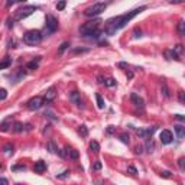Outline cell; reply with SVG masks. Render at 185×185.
I'll list each match as a JSON object with an SVG mask.
<instances>
[{
	"label": "cell",
	"instance_id": "f6af8a7d",
	"mask_svg": "<svg viewBox=\"0 0 185 185\" xmlns=\"http://www.w3.org/2000/svg\"><path fill=\"white\" fill-rule=\"evenodd\" d=\"M113 132H114V127H113V126H109V129H107V133H109V135H111Z\"/></svg>",
	"mask_w": 185,
	"mask_h": 185
},
{
	"label": "cell",
	"instance_id": "ac0fdd59",
	"mask_svg": "<svg viewBox=\"0 0 185 185\" xmlns=\"http://www.w3.org/2000/svg\"><path fill=\"white\" fill-rule=\"evenodd\" d=\"M12 65V59L9 58V56H6L3 61H0V69H6V68H9Z\"/></svg>",
	"mask_w": 185,
	"mask_h": 185
},
{
	"label": "cell",
	"instance_id": "ba28073f",
	"mask_svg": "<svg viewBox=\"0 0 185 185\" xmlns=\"http://www.w3.org/2000/svg\"><path fill=\"white\" fill-rule=\"evenodd\" d=\"M159 139H161L162 145H169V143L172 142V139H174V135H172V132H171V130L165 129V130H162V132H161Z\"/></svg>",
	"mask_w": 185,
	"mask_h": 185
},
{
	"label": "cell",
	"instance_id": "5bb4252c",
	"mask_svg": "<svg viewBox=\"0 0 185 185\" xmlns=\"http://www.w3.org/2000/svg\"><path fill=\"white\" fill-rule=\"evenodd\" d=\"M174 130H175V133H177L178 139H184V136H185V127L182 126V124H175V126H174Z\"/></svg>",
	"mask_w": 185,
	"mask_h": 185
},
{
	"label": "cell",
	"instance_id": "ee69618b",
	"mask_svg": "<svg viewBox=\"0 0 185 185\" xmlns=\"http://www.w3.org/2000/svg\"><path fill=\"white\" fill-rule=\"evenodd\" d=\"M0 185H9V181L6 178H0Z\"/></svg>",
	"mask_w": 185,
	"mask_h": 185
},
{
	"label": "cell",
	"instance_id": "d6a6232c",
	"mask_svg": "<svg viewBox=\"0 0 185 185\" xmlns=\"http://www.w3.org/2000/svg\"><path fill=\"white\" fill-rule=\"evenodd\" d=\"M101 169V162L100 161H96L94 165H93V171H100Z\"/></svg>",
	"mask_w": 185,
	"mask_h": 185
},
{
	"label": "cell",
	"instance_id": "6da1fadb",
	"mask_svg": "<svg viewBox=\"0 0 185 185\" xmlns=\"http://www.w3.org/2000/svg\"><path fill=\"white\" fill-rule=\"evenodd\" d=\"M143 10H146V6H140V7L133 9V10H130V12L122 14V16H116V17L109 19L107 23H106V32H107L109 35H114L119 29L124 28V26L127 25V22H130L135 16H138V14H139L140 12H143Z\"/></svg>",
	"mask_w": 185,
	"mask_h": 185
},
{
	"label": "cell",
	"instance_id": "7402d4cb",
	"mask_svg": "<svg viewBox=\"0 0 185 185\" xmlns=\"http://www.w3.org/2000/svg\"><path fill=\"white\" fill-rule=\"evenodd\" d=\"M13 132H16V133L23 132V124H22L20 122H16V123L13 124Z\"/></svg>",
	"mask_w": 185,
	"mask_h": 185
},
{
	"label": "cell",
	"instance_id": "f1b7e54d",
	"mask_svg": "<svg viewBox=\"0 0 185 185\" xmlns=\"http://www.w3.org/2000/svg\"><path fill=\"white\" fill-rule=\"evenodd\" d=\"M172 51L178 55V54H181V52L184 51V48H182V45H181V43H178V45H175V46H174V49H172Z\"/></svg>",
	"mask_w": 185,
	"mask_h": 185
},
{
	"label": "cell",
	"instance_id": "1f68e13d",
	"mask_svg": "<svg viewBox=\"0 0 185 185\" xmlns=\"http://www.w3.org/2000/svg\"><path fill=\"white\" fill-rule=\"evenodd\" d=\"M3 151H4L6 153H13V146L9 143V145H6V146L3 148Z\"/></svg>",
	"mask_w": 185,
	"mask_h": 185
},
{
	"label": "cell",
	"instance_id": "7c38bea8",
	"mask_svg": "<svg viewBox=\"0 0 185 185\" xmlns=\"http://www.w3.org/2000/svg\"><path fill=\"white\" fill-rule=\"evenodd\" d=\"M33 171L38 172V174L45 172V171H46V164H45L43 161H38V162L35 164V166H33Z\"/></svg>",
	"mask_w": 185,
	"mask_h": 185
},
{
	"label": "cell",
	"instance_id": "f35d334b",
	"mask_svg": "<svg viewBox=\"0 0 185 185\" xmlns=\"http://www.w3.org/2000/svg\"><path fill=\"white\" fill-rule=\"evenodd\" d=\"M68 175H69V171H64L61 175H58V178H59V179H65Z\"/></svg>",
	"mask_w": 185,
	"mask_h": 185
},
{
	"label": "cell",
	"instance_id": "44dd1931",
	"mask_svg": "<svg viewBox=\"0 0 185 185\" xmlns=\"http://www.w3.org/2000/svg\"><path fill=\"white\" fill-rule=\"evenodd\" d=\"M65 151H67V155H68L69 158H72V159H78V152H77V151H74V149H68V148H65Z\"/></svg>",
	"mask_w": 185,
	"mask_h": 185
},
{
	"label": "cell",
	"instance_id": "8992f818",
	"mask_svg": "<svg viewBox=\"0 0 185 185\" xmlns=\"http://www.w3.org/2000/svg\"><path fill=\"white\" fill-rule=\"evenodd\" d=\"M43 98L42 97H32L28 103H26V106H28V109L29 110H32V111H35V110H39L42 106H43Z\"/></svg>",
	"mask_w": 185,
	"mask_h": 185
},
{
	"label": "cell",
	"instance_id": "7a4b0ae2",
	"mask_svg": "<svg viewBox=\"0 0 185 185\" xmlns=\"http://www.w3.org/2000/svg\"><path fill=\"white\" fill-rule=\"evenodd\" d=\"M100 20L98 19H93V20H88L85 22L81 28H80V33L83 36H93L97 30H98V26H100Z\"/></svg>",
	"mask_w": 185,
	"mask_h": 185
},
{
	"label": "cell",
	"instance_id": "8d00e7d4",
	"mask_svg": "<svg viewBox=\"0 0 185 185\" xmlns=\"http://www.w3.org/2000/svg\"><path fill=\"white\" fill-rule=\"evenodd\" d=\"M68 46H69V43H67V42H64V43L61 45V48H59V54H62V52H64V51H65V49H67Z\"/></svg>",
	"mask_w": 185,
	"mask_h": 185
},
{
	"label": "cell",
	"instance_id": "484cf974",
	"mask_svg": "<svg viewBox=\"0 0 185 185\" xmlns=\"http://www.w3.org/2000/svg\"><path fill=\"white\" fill-rule=\"evenodd\" d=\"M119 138H120V140H122V142H123L124 145H129V143H130V139H129V135H126V133H122V135H120Z\"/></svg>",
	"mask_w": 185,
	"mask_h": 185
},
{
	"label": "cell",
	"instance_id": "cb8c5ba5",
	"mask_svg": "<svg viewBox=\"0 0 185 185\" xmlns=\"http://www.w3.org/2000/svg\"><path fill=\"white\" fill-rule=\"evenodd\" d=\"M178 33H179L181 36H184L185 35V23L182 22V20L178 23Z\"/></svg>",
	"mask_w": 185,
	"mask_h": 185
},
{
	"label": "cell",
	"instance_id": "4316f807",
	"mask_svg": "<svg viewBox=\"0 0 185 185\" xmlns=\"http://www.w3.org/2000/svg\"><path fill=\"white\" fill-rule=\"evenodd\" d=\"M9 127H12V126H9V120H6V122H3L0 124V132H7Z\"/></svg>",
	"mask_w": 185,
	"mask_h": 185
},
{
	"label": "cell",
	"instance_id": "60d3db41",
	"mask_svg": "<svg viewBox=\"0 0 185 185\" xmlns=\"http://www.w3.org/2000/svg\"><path fill=\"white\" fill-rule=\"evenodd\" d=\"M185 98H184V91H179V103L181 104H184Z\"/></svg>",
	"mask_w": 185,
	"mask_h": 185
},
{
	"label": "cell",
	"instance_id": "d6986e66",
	"mask_svg": "<svg viewBox=\"0 0 185 185\" xmlns=\"http://www.w3.org/2000/svg\"><path fill=\"white\" fill-rule=\"evenodd\" d=\"M90 149H91L93 152L98 153V152H100V145H98V142H96V140H91V142H90Z\"/></svg>",
	"mask_w": 185,
	"mask_h": 185
},
{
	"label": "cell",
	"instance_id": "2e32d148",
	"mask_svg": "<svg viewBox=\"0 0 185 185\" xmlns=\"http://www.w3.org/2000/svg\"><path fill=\"white\" fill-rule=\"evenodd\" d=\"M39 61H41V56H36V59H33V61L28 62L26 68H28V69H36V68L39 67Z\"/></svg>",
	"mask_w": 185,
	"mask_h": 185
},
{
	"label": "cell",
	"instance_id": "277c9868",
	"mask_svg": "<svg viewBox=\"0 0 185 185\" xmlns=\"http://www.w3.org/2000/svg\"><path fill=\"white\" fill-rule=\"evenodd\" d=\"M106 7H107L106 3H94L93 6H90V7H87V9L84 10V16H87V17L98 16V14H101V13L106 10Z\"/></svg>",
	"mask_w": 185,
	"mask_h": 185
},
{
	"label": "cell",
	"instance_id": "7bdbcfd3",
	"mask_svg": "<svg viewBox=\"0 0 185 185\" xmlns=\"http://www.w3.org/2000/svg\"><path fill=\"white\" fill-rule=\"evenodd\" d=\"M175 119H177V120H179V122H184V120H185V117L182 116V114H175Z\"/></svg>",
	"mask_w": 185,
	"mask_h": 185
},
{
	"label": "cell",
	"instance_id": "9c48e42d",
	"mask_svg": "<svg viewBox=\"0 0 185 185\" xmlns=\"http://www.w3.org/2000/svg\"><path fill=\"white\" fill-rule=\"evenodd\" d=\"M130 100H132V103H133L138 109H140V110L145 109V101H143V98H142L140 96H138L136 93H132V94H130Z\"/></svg>",
	"mask_w": 185,
	"mask_h": 185
},
{
	"label": "cell",
	"instance_id": "bcb514c9",
	"mask_svg": "<svg viewBox=\"0 0 185 185\" xmlns=\"http://www.w3.org/2000/svg\"><path fill=\"white\" fill-rule=\"evenodd\" d=\"M0 171H3V165H0Z\"/></svg>",
	"mask_w": 185,
	"mask_h": 185
},
{
	"label": "cell",
	"instance_id": "4fadbf2b",
	"mask_svg": "<svg viewBox=\"0 0 185 185\" xmlns=\"http://www.w3.org/2000/svg\"><path fill=\"white\" fill-rule=\"evenodd\" d=\"M143 149H146L148 153H152L155 151V143H153V139L152 138H148L146 139V145L143 146Z\"/></svg>",
	"mask_w": 185,
	"mask_h": 185
},
{
	"label": "cell",
	"instance_id": "b9f144b4",
	"mask_svg": "<svg viewBox=\"0 0 185 185\" xmlns=\"http://www.w3.org/2000/svg\"><path fill=\"white\" fill-rule=\"evenodd\" d=\"M140 36H142L140 29H135V38H140Z\"/></svg>",
	"mask_w": 185,
	"mask_h": 185
},
{
	"label": "cell",
	"instance_id": "30bf717a",
	"mask_svg": "<svg viewBox=\"0 0 185 185\" xmlns=\"http://www.w3.org/2000/svg\"><path fill=\"white\" fill-rule=\"evenodd\" d=\"M69 100L77 106V107H83V100H81V96L78 91H69Z\"/></svg>",
	"mask_w": 185,
	"mask_h": 185
},
{
	"label": "cell",
	"instance_id": "52a82bcc",
	"mask_svg": "<svg viewBox=\"0 0 185 185\" xmlns=\"http://www.w3.org/2000/svg\"><path fill=\"white\" fill-rule=\"evenodd\" d=\"M35 10H36V7H35V6H26V7L20 9V10L17 12V14H16V20H22V19L28 17V16H29V14H32Z\"/></svg>",
	"mask_w": 185,
	"mask_h": 185
},
{
	"label": "cell",
	"instance_id": "d4e9b609",
	"mask_svg": "<svg viewBox=\"0 0 185 185\" xmlns=\"http://www.w3.org/2000/svg\"><path fill=\"white\" fill-rule=\"evenodd\" d=\"M103 83H104L106 87H114V85H116V80H113V78H107V80H104Z\"/></svg>",
	"mask_w": 185,
	"mask_h": 185
},
{
	"label": "cell",
	"instance_id": "f546056e",
	"mask_svg": "<svg viewBox=\"0 0 185 185\" xmlns=\"http://www.w3.org/2000/svg\"><path fill=\"white\" fill-rule=\"evenodd\" d=\"M6 98H7V91L4 88H0V101H3Z\"/></svg>",
	"mask_w": 185,
	"mask_h": 185
},
{
	"label": "cell",
	"instance_id": "83f0119b",
	"mask_svg": "<svg viewBox=\"0 0 185 185\" xmlns=\"http://www.w3.org/2000/svg\"><path fill=\"white\" fill-rule=\"evenodd\" d=\"M162 178H166V179H169V178H172L174 175H172V172H169V171H162L161 174H159Z\"/></svg>",
	"mask_w": 185,
	"mask_h": 185
},
{
	"label": "cell",
	"instance_id": "74e56055",
	"mask_svg": "<svg viewBox=\"0 0 185 185\" xmlns=\"http://www.w3.org/2000/svg\"><path fill=\"white\" fill-rule=\"evenodd\" d=\"M135 153H138V155H140V153H143V146H142V145H139V146H136V149H135Z\"/></svg>",
	"mask_w": 185,
	"mask_h": 185
},
{
	"label": "cell",
	"instance_id": "ffe728a7",
	"mask_svg": "<svg viewBox=\"0 0 185 185\" xmlns=\"http://www.w3.org/2000/svg\"><path fill=\"white\" fill-rule=\"evenodd\" d=\"M96 100H97V107L98 109H104V100H103V97H101V94H96Z\"/></svg>",
	"mask_w": 185,
	"mask_h": 185
},
{
	"label": "cell",
	"instance_id": "ab89813d",
	"mask_svg": "<svg viewBox=\"0 0 185 185\" xmlns=\"http://www.w3.org/2000/svg\"><path fill=\"white\" fill-rule=\"evenodd\" d=\"M45 116H46V117H49V119H52V120H58V119L54 116V113H52V111H46V113H45Z\"/></svg>",
	"mask_w": 185,
	"mask_h": 185
},
{
	"label": "cell",
	"instance_id": "603a6c76",
	"mask_svg": "<svg viewBox=\"0 0 185 185\" xmlns=\"http://www.w3.org/2000/svg\"><path fill=\"white\" fill-rule=\"evenodd\" d=\"M78 133L83 136V138H85V136H88V129H87V126H80V129H78Z\"/></svg>",
	"mask_w": 185,
	"mask_h": 185
},
{
	"label": "cell",
	"instance_id": "e575fe53",
	"mask_svg": "<svg viewBox=\"0 0 185 185\" xmlns=\"http://www.w3.org/2000/svg\"><path fill=\"white\" fill-rule=\"evenodd\" d=\"M127 171H129L132 175H136V174H138V169H136L133 165H129V166H127Z\"/></svg>",
	"mask_w": 185,
	"mask_h": 185
},
{
	"label": "cell",
	"instance_id": "d590c367",
	"mask_svg": "<svg viewBox=\"0 0 185 185\" xmlns=\"http://www.w3.org/2000/svg\"><path fill=\"white\" fill-rule=\"evenodd\" d=\"M65 6H67L65 1H59V3H56V9H58V10H64Z\"/></svg>",
	"mask_w": 185,
	"mask_h": 185
},
{
	"label": "cell",
	"instance_id": "836d02e7",
	"mask_svg": "<svg viewBox=\"0 0 185 185\" xmlns=\"http://www.w3.org/2000/svg\"><path fill=\"white\" fill-rule=\"evenodd\" d=\"M185 159L184 158H179V159H178V166H179V169H181V171H184L185 169Z\"/></svg>",
	"mask_w": 185,
	"mask_h": 185
},
{
	"label": "cell",
	"instance_id": "8fae6325",
	"mask_svg": "<svg viewBox=\"0 0 185 185\" xmlns=\"http://www.w3.org/2000/svg\"><path fill=\"white\" fill-rule=\"evenodd\" d=\"M55 97H56V88H55V87H51L49 90H46L43 101H45V103H51V101H54Z\"/></svg>",
	"mask_w": 185,
	"mask_h": 185
},
{
	"label": "cell",
	"instance_id": "e0dca14e",
	"mask_svg": "<svg viewBox=\"0 0 185 185\" xmlns=\"http://www.w3.org/2000/svg\"><path fill=\"white\" fill-rule=\"evenodd\" d=\"M165 56H166V59H169V61H172V59H177V61H178V59H179V58H178V55H177L172 49L165 51Z\"/></svg>",
	"mask_w": 185,
	"mask_h": 185
},
{
	"label": "cell",
	"instance_id": "5b68a950",
	"mask_svg": "<svg viewBox=\"0 0 185 185\" xmlns=\"http://www.w3.org/2000/svg\"><path fill=\"white\" fill-rule=\"evenodd\" d=\"M45 35L43 36H48V35H51V33H54L56 29H58V20H56V17L55 16H52V14H46V20H45Z\"/></svg>",
	"mask_w": 185,
	"mask_h": 185
},
{
	"label": "cell",
	"instance_id": "9a60e30c",
	"mask_svg": "<svg viewBox=\"0 0 185 185\" xmlns=\"http://www.w3.org/2000/svg\"><path fill=\"white\" fill-rule=\"evenodd\" d=\"M46 149L49 151V153H58V146L55 145L54 140H48V143H46Z\"/></svg>",
	"mask_w": 185,
	"mask_h": 185
},
{
	"label": "cell",
	"instance_id": "3957f363",
	"mask_svg": "<svg viewBox=\"0 0 185 185\" xmlns=\"http://www.w3.org/2000/svg\"><path fill=\"white\" fill-rule=\"evenodd\" d=\"M42 38H43V35H42L41 30H29V32H26L23 35V42L26 45L35 46V45L42 42Z\"/></svg>",
	"mask_w": 185,
	"mask_h": 185
},
{
	"label": "cell",
	"instance_id": "4dcf8cb0",
	"mask_svg": "<svg viewBox=\"0 0 185 185\" xmlns=\"http://www.w3.org/2000/svg\"><path fill=\"white\" fill-rule=\"evenodd\" d=\"M162 94H164V97H169V93H168V88H166L165 83H162Z\"/></svg>",
	"mask_w": 185,
	"mask_h": 185
}]
</instances>
